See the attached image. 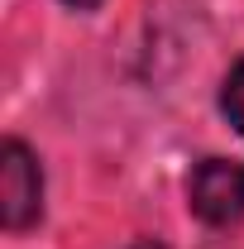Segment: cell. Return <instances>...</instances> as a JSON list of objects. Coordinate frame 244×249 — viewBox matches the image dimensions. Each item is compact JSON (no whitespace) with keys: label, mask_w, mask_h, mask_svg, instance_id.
<instances>
[{"label":"cell","mask_w":244,"mask_h":249,"mask_svg":"<svg viewBox=\"0 0 244 249\" xmlns=\"http://www.w3.org/2000/svg\"><path fill=\"white\" fill-rule=\"evenodd\" d=\"M43 216V168L24 139L0 144V220L10 235L29 230Z\"/></svg>","instance_id":"6da1fadb"},{"label":"cell","mask_w":244,"mask_h":249,"mask_svg":"<svg viewBox=\"0 0 244 249\" xmlns=\"http://www.w3.org/2000/svg\"><path fill=\"white\" fill-rule=\"evenodd\" d=\"M187 201L206 225H235L244 216V163L206 158L187 178Z\"/></svg>","instance_id":"7a4b0ae2"},{"label":"cell","mask_w":244,"mask_h":249,"mask_svg":"<svg viewBox=\"0 0 244 249\" xmlns=\"http://www.w3.org/2000/svg\"><path fill=\"white\" fill-rule=\"evenodd\" d=\"M220 110H225V120L244 134V62L230 67V77H225V87H220Z\"/></svg>","instance_id":"3957f363"},{"label":"cell","mask_w":244,"mask_h":249,"mask_svg":"<svg viewBox=\"0 0 244 249\" xmlns=\"http://www.w3.org/2000/svg\"><path fill=\"white\" fill-rule=\"evenodd\" d=\"M62 5H72V10H96L101 0H62Z\"/></svg>","instance_id":"277c9868"},{"label":"cell","mask_w":244,"mask_h":249,"mask_svg":"<svg viewBox=\"0 0 244 249\" xmlns=\"http://www.w3.org/2000/svg\"><path fill=\"white\" fill-rule=\"evenodd\" d=\"M129 249H163L158 240H139V245H129Z\"/></svg>","instance_id":"5b68a950"}]
</instances>
